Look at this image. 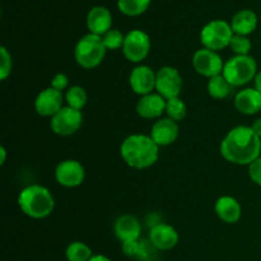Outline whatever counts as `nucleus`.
<instances>
[{
	"instance_id": "f257e3e1",
	"label": "nucleus",
	"mask_w": 261,
	"mask_h": 261,
	"mask_svg": "<svg viewBox=\"0 0 261 261\" xmlns=\"http://www.w3.org/2000/svg\"><path fill=\"white\" fill-rule=\"evenodd\" d=\"M222 157L229 163L250 166L261 155V139L250 126L233 127L221 143Z\"/></svg>"
},
{
	"instance_id": "f03ea898",
	"label": "nucleus",
	"mask_w": 261,
	"mask_h": 261,
	"mask_svg": "<svg viewBox=\"0 0 261 261\" xmlns=\"http://www.w3.org/2000/svg\"><path fill=\"white\" fill-rule=\"evenodd\" d=\"M120 153L129 167L145 170L154 165L160 158V147L150 135L133 134L125 138L120 147Z\"/></svg>"
},
{
	"instance_id": "7ed1b4c3",
	"label": "nucleus",
	"mask_w": 261,
	"mask_h": 261,
	"mask_svg": "<svg viewBox=\"0 0 261 261\" xmlns=\"http://www.w3.org/2000/svg\"><path fill=\"white\" fill-rule=\"evenodd\" d=\"M18 205L30 218L43 219L54 212L55 199L47 188L35 184L20 191L18 195Z\"/></svg>"
},
{
	"instance_id": "20e7f679",
	"label": "nucleus",
	"mask_w": 261,
	"mask_h": 261,
	"mask_svg": "<svg viewBox=\"0 0 261 261\" xmlns=\"http://www.w3.org/2000/svg\"><path fill=\"white\" fill-rule=\"evenodd\" d=\"M106 53L107 48L105 47L101 36L87 33L76 42L74 59L83 69H93L103 61Z\"/></svg>"
},
{
	"instance_id": "39448f33",
	"label": "nucleus",
	"mask_w": 261,
	"mask_h": 261,
	"mask_svg": "<svg viewBox=\"0 0 261 261\" xmlns=\"http://www.w3.org/2000/svg\"><path fill=\"white\" fill-rule=\"evenodd\" d=\"M224 78L233 87H242L254 81L257 74V64L252 56L234 55L224 63Z\"/></svg>"
},
{
	"instance_id": "423d86ee",
	"label": "nucleus",
	"mask_w": 261,
	"mask_h": 261,
	"mask_svg": "<svg viewBox=\"0 0 261 261\" xmlns=\"http://www.w3.org/2000/svg\"><path fill=\"white\" fill-rule=\"evenodd\" d=\"M233 35L229 23L222 19H214L201 28L200 42L205 48L218 53L223 48L229 47Z\"/></svg>"
},
{
	"instance_id": "0eeeda50",
	"label": "nucleus",
	"mask_w": 261,
	"mask_h": 261,
	"mask_svg": "<svg viewBox=\"0 0 261 261\" xmlns=\"http://www.w3.org/2000/svg\"><path fill=\"white\" fill-rule=\"evenodd\" d=\"M150 51V38L144 31L133 30L125 35L122 54L130 63L139 64Z\"/></svg>"
},
{
	"instance_id": "6e6552de",
	"label": "nucleus",
	"mask_w": 261,
	"mask_h": 261,
	"mask_svg": "<svg viewBox=\"0 0 261 261\" xmlns=\"http://www.w3.org/2000/svg\"><path fill=\"white\" fill-rule=\"evenodd\" d=\"M83 124V115L79 110L65 106L51 117V130L60 137H70L81 129Z\"/></svg>"
},
{
	"instance_id": "1a4fd4ad",
	"label": "nucleus",
	"mask_w": 261,
	"mask_h": 261,
	"mask_svg": "<svg viewBox=\"0 0 261 261\" xmlns=\"http://www.w3.org/2000/svg\"><path fill=\"white\" fill-rule=\"evenodd\" d=\"M182 76L180 71L173 66H163L157 71V79H155V91L158 94L167 99L180 97L182 91Z\"/></svg>"
},
{
	"instance_id": "9d476101",
	"label": "nucleus",
	"mask_w": 261,
	"mask_h": 261,
	"mask_svg": "<svg viewBox=\"0 0 261 261\" xmlns=\"http://www.w3.org/2000/svg\"><path fill=\"white\" fill-rule=\"evenodd\" d=\"M193 66L196 73L211 79L223 73L224 63L217 51L203 47L194 54Z\"/></svg>"
},
{
	"instance_id": "9b49d317",
	"label": "nucleus",
	"mask_w": 261,
	"mask_h": 261,
	"mask_svg": "<svg viewBox=\"0 0 261 261\" xmlns=\"http://www.w3.org/2000/svg\"><path fill=\"white\" fill-rule=\"evenodd\" d=\"M86 170L81 162L75 160H65L55 168V180L64 188H76L83 184Z\"/></svg>"
},
{
	"instance_id": "f8f14e48",
	"label": "nucleus",
	"mask_w": 261,
	"mask_h": 261,
	"mask_svg": "<svg viewBox=\"0 0 261 261\" xmlns=\"http://www.w3.org/2000/svg\"><path fill=\"white\" fill-rule=\"evenodd\" d=\"M65 97L63 92L56 91L53 87L45 88L37 94L35 99V110L40 116L53 117L63 109Z\"/></svg>"
},
{
	"instance_id": "ddd939ff",
	"label": "nucleus",
	"mask_w": 261,
	"mask_h": 261,
	"mask_svg": "<svg viewBox=\"0 0 261 261\" xmlns=\"http://www.w3.org/2000/svg\"><path fill=\"white\" fill-rule=\"evenodd\" d=\"M155 79H157V73L150 66L138 65L130 73V88L140 97L153 93L155 89Z\"/></svg>"
},
{
	"instance_id": "4468645a",
	"label": "nucleus",
	"mask_w": 261,
	"mask_h": 261,
	"mask_svg": "<svg viewBox=\"0 0 261 261\" xmlns=\"http://www.w3.org/2000/svg\"><path fill=\"white\" fill-rule=\"evenodd\" d=\"M180 134L178 124L168 117H161L153 124L150 129V138L158 147H168L177 140Z\"/></svg>"
},
{
	"instance_id": "2eb2a0df",
	"label": "nucleus",
	"mask_w": 261,
	"mask_h": 261,
	"mask_svg": "<svg viewBox=\"0 0 261 261\" xmlns=\"http://www.w3.org/2000/svg\"><path fill=\"white\" fill-rule=\"evenodd\" d=\"M149 241L157 250L168 251L178 244V233L170 224L155 223L150 227Z\"/></svg>"
},
{
	"instance_id": "dca6fc26",
	"label": "nucleus",
	"mask_w": 261,
	"mask_h": 261,
	"mask_svg": "<svg viewBox=\"0 0 261 261\" xmlns=\"http://www.w3.org/2000/svg\"><path fill=\"white\" fill-rule=\"evenodd\" d=\"M137 112L145 120L161 119L163 112H166V99L158 93L142 96L137 103Z\"/></svg>"
},
{
	"instance_id": "f3484780",
	"label": "nucleus",
	"mask_w": 261,
	"mask_h": 261,
	"mask_svg": "<svg viewBox=\"0 0 261 261\" xmlns=\"http://www.w3.org/2000/svg\"><path fill=\"white\" fill-rule=\"evenodd\" d=\"M112 14L107 8L93 7L87 14V28L89 33L103 36L112 30Z\"/></svg>"
},
{
	"instance_id": "a211bd4d",
	"label": "nucleus",
	"mask_w": 261,
	"mask_h": 261,
	"mask_svg": "<svg viewBox=\"0 0 261 261\" xmlns=\"http://www.w3.org/2000/svg\"><path fill=\"white\" fill-rule=\"evenodd\" d=\"M115 236L121 242L125 241H139L142 233V224L137 217L124 214L115 221L114 224Z\"/></svg>"
},
{
	"instance_id": "6ab92c4d",
	"label": "nucleus",
	"mask_w": 261,
	"mask_h": 261,
	"mask_svg": "<svg viewBox=\"0 0 261 261\" xmlns=\"http://www.w3.org/2000/svg\"><path fill=\"white\" fill-rule=\"evenodd\" d=\"M214 212H216L217 217H218L222 222L228 224L237 223V222L241 219L242 216L241 204L239 203V200H237L236 198L229 195L221 196V198L216 201Z\"/></svg>"
},
{
	"instance_id": "aec40b11",
	"label": "nucleus",
	"mask_w": 261,
	"mask_h": 261,
	"mask_svg": "<svg viewBox=\"0 0 261 261\" xmlns=\"http://www.w3.org/2000/svg\"><path fill=\"white\" fill-rule=\"evenodd\" d=\"M234 107L242 115H255L261 111V93L255 88H245L234 96Z\"/></svg>"
},
{
	"instance_id": "412c9836",
	"label": "nucleus",
	"mask_w": 261,
	"mask_h": 261,
	"mask_svg": "<svg viewBox=\"0 0 261 261\" xmlns=\"http://www.w3.org/2000/svg\"><path fill=\"white\" fill-rule=\"evenodd\" d=\"M257 14L251 9H242L232 17L231 27L234 35L249 36L257 28Z\"/></svg>"
},
{
	"instance_id": "4be33fe9",
	"label": "nucleus",
	"mask_w": 261,
	"mask_h": 261,
	"mask_svg": "<svg viewBox=\"0 0 261 261\" xmlns=\"http://www.w3.org/2000/svg\"><path fill=\"white\" fill-rule=\"evenodd\" d=\"M208 93L212 98L214 99H224L231 94L232 89L234 88L226 78L223 74L213 76L208 81Z\"/></svg>"
},
{
	"instance_id": "5701e85b",
	"label": "nucleus",
	"mask_w": 261,
	"mask_h": 261,
	"mask_svg": "<svg viewBox=\"0 0 261 261\" xmlns=\"http://www.w3.org/2000/svg\"><path fill=\"white\" fill-rule=\"evenodd\" d=\"M152 0H117V8L127 17H138L149 8Z\"/></svg>"
},
{
	"instance_id": "b1692460",
	"label": "nucleus",
	"mask_w": 261,
	"mask_h": 261,
	"mask_svg": "<svg viewBox=\"0 0 261 261\" xmlns=\"http://www.w3.org/2000/svg\"><path fill=\"white\" fill-rule=\"evenodd\" d=\"M65 256L68 261H88L93 255L88 245L81 241H74L66 247Z\"/></svg>"
},
{
	"instance_id": "393cba45",
	"label": "nucleus",
	"mask_w": 261,
	"mask_h": 261,
	"mask_svg": "<svg viewBox=\"0 0 261 261\" xmlns=\"http://www.w3.org/2000/svg\"><path fill=\"white\" fill-rule=\"evenodd\" d=\"M87 92L83 87L81 86H71L69 87L65 93V102L69 107L82 111L84 106L87 105Z\"/></svg>"
},
{
	"instance_id": "a878e982",
	"label": "nucleus",
	"mask_w": 261,
	"mask_h": 261,
	"mask_svg": "<svg viewBox=\"0 0 261 261\" xmlns=\"http://www.w3.org/2000/svg\"><path fill=\"white\" fill-rule=\"evenodd\" d=\"M186 112H188L186 105L180 97L166 101V115H167L168 119L173 120L176 122L182 121L186 116Z\"/></svg>"
},
{
	"instance_id": "bb28decb",
	"label": "nucleus",
	"mask_w": 261,
	"mask_h": 261,
	"mask_svg": "<svg viewBox=\"0 0 261 261\" xmlns=\"http://www.w3.org/2000/svg\"><path fill=\"white\" fill-rule=\"evenodd\" d=\"M252 43L247 36H241V35H233L232 37L231 43H229V48L232 50V53L234 55L244 56L249 55L250 51H251Z\"/></svg>"
},
{
	"instance_id": "cd10ccee",
	"label": "nucleus",
	"mask_w": 261,
	"mask_h": 261,
	"mask_svg": "<svg viewBox=\"0 0 261 261\" xmlns=\"http://www.w3.org/2000/svg\"><path fill=\"white\" fill-rule=\"evenodd\" d=\"M102 41H103L105 47L109 50H119L122 48L125 41V35H122V32H120L119 30H110L106 35L102 36Z\"/></svg>"
},
{
	"instance_id": "c85d7f7f",
	"label": "nucleus",
	"mask_w": 261,
	"mask_h": 261,
	"mask_svg": "<svg viewBox=\"0 0 261 261\" xmlns=\"http://www.w3.org/2000/svg\"><path fill=\"white\" fill-rule=\"evenodd\" d=\"M13 69V60L12 55H10L9 51L2 46L0 47V79L5 81L8 76L10 75Z\"/></svg>"
},
{
	"instance_id": "c756f323",
	"label": "nucleus",
	"mask_w": 261,
	"mask_h": 261,
	"mask_svg": "<svg viewBox=\"0 0 261 261\" xmlns=\"http://www.w3.org/2000/svg\"><path fill=\"white\" fill-rule=\"evenodd\" d=\"M249 176L252 182L261 186V155L249 166Z\"/></svg>"
},
{
	"instance_id": "7c9ffc66",
	"label": "nucleus",
	"mask_w": 261,
	"mask_h": 261,
	"mask_svg": "<svg viewBox=\"0 0 261 261\" xmlns=\"http://www.w3.org/2000/svg\"><path fill=\"white\" fill-rule=\"evenodd\" d=\"M122 254L127 257H138L140 250L139 241H125L121 245Z\"/></svg>"
},
{
	"instance_id": "2f4dec72",
	"label": "nucleus",
	"mask_w": 261,
	"mask_h": 261,
	"mask_svg": "<svg viewBox=\"0 0 261 261\" xmlns=\"http://www.w3.org/2000/svg\"><path fill=\"white\" fill-rule=\"evenodd\" d=\"M154 249L155 247L153 246L152 242L150 241H142L140 242V250H139V254H138V257H139L142 261L152 260L153 259L152 254H153V250Z\"/></svg>"
},
{
	"instance_id": "473e14b6",
	"label": "nucleus",
	"mask_w": 261,
	"mask_h": 261,
	"mask_svg": "<svg viewBox=\"0 0 261 261\" xmlns=\"http://www.w3.org/2000/svg\"><path fill=\"white\" fill-rule=\"evenodd\" d=\"M68 84H69V78L65 75L64 73H58L54 75L53 81H51V87L56 91H65L68 88Z\"/></svg>"
},
{
	"instance_id": "72a5a7b5",
	"label": "nucleus",
	"mask_w": 261,
	"mask_h": 261,
	"mask_svg": "<svg viewBox=\"0 0 261 261\" xmlns=\"http://www.w3.org/2000/svg\"><path fill=\"white\" fill-rule=\"evenodd\" d=\"M250 127H251L252 132H254L255 134H256L257 137H259L260 139H261V117H259V119L255 120V121L252 122V125Z\"/></svg>"
},
{
	"instance_id": "f704fd0d",
	"label": "nucleus",
	"mask_w": 261,
	"mask_h": 261,
	"mask_svg": "<svg viewBox=\"0 0 261 261\" xmlns=\"http://www.w3.org/2000/svg\"><path fill=\"white\" fill-rule=\"evenodd\" d=\"M254 84H255L254 88L261 93V71H257L256 76H255V79H254Z\"/></svg>"
},
{
	"instance_id": "c9c22d12",
	"label": "nucleus",
	"mask_w": 261,
	"mask_h": 261,
	"mask_svg": "<svg viewBox=\"0 0 261 261\" xmlns=\"http://www.w3.org/2000/svg\"><path fill=\"white\" fill-rule=\"evenodd\" d=\"M88 261H111L107 256L105 255H93Z\"/></svg>"
},
{
	"instance_id": "e433bc0d",
	"label": "nucleus",
	"mask_w": 261,
	"mask_h": 261,
	"mask_svg": "<svg viewBox=\"0 0 261 261\" xmlns=\"http://www.w3.org/2000/svg\"><path fill=\"white\" fill-rule=\"evenodd\" d=\"M0 154H2V160H0V165H4L5 160H7V150L4 147H0Z\"/></svg>"
}]
</instances>
